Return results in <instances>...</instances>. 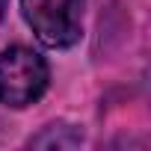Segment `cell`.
<instances>
[{
    "instance_id": "cell-4",
    "label": "cell",
    "mask_w": 151,
    "mask_h": 151,
    "mask_svg": "<svg viewBox=\"0 0 151 151\" xmlns=\"http://www.w3.org/2000/svg\"><path fill=\"white\" fill-rule=\"evenodd\" d=\"M6 6H9V0H0V21H3V15H6Z\"/></svg>"
},
{
    "instance_id": "cell-2",
    "label": "cell",
    "mask_w": 151,
    "mask_h": 151,
    "mask_svg": "<svg viewBox=\"0 0 151 151\" xmlns=\"http://www.w3.org/2000/svg\"><path fill=\"white\" fill-rule=\"evenodd\" d=\"M21 12L47 47H71L80 39L83 0H21Z\"/></svg>"
},
{
    "instance_id": "cell-3",
    "label": "cell",
    "mask_w": 151,
    "mask_h": 151,
    "mask_svg": "<svg viewBox=\"0 0 151 151\" xmlns=\"http://www.w3.org/2000/svg\"><path fill=\"white\" fill-rule=\"evenodd\" d=\"M83 142V130L65 124V122H53L47 127H42V133L30 136V148H77Z\"/></svg>"
},
{
    "instance_id": "cell-1",
    "label": "cell",
    "mask_w": 151,
    "mask_h": 151,
    "mask_svg": "<svg viewBox=\"0 0 151 151\" xmlns=\"http://www.w3.org/2000/svg\"><path fill=\"white\" fill-rule=\"evenodd\" d=\"M47 62L30 47H6L0 53V104L6 107H30L47 89Z\"/></svg>"
}]
</instances>
